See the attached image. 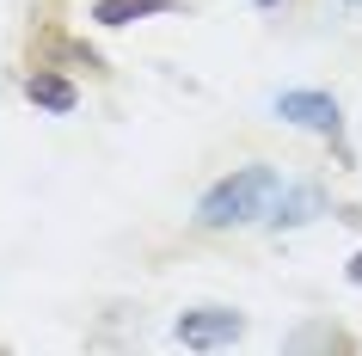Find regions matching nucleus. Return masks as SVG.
Returning a JSON list of instances; mask_svg holds the SVG:
<instances>
[{
    "label": "nucleus",
    "instance_id": "obj_3",
    "mask_svg": "<svg viewBox=\"0 0 362 356\" xmlns=\"http://www.w3.org/2000/svg\"><path fill=\"white\" fill-rule=\"evenodd\" d=\"M31 68H56V74H74V68H86V74H98V56L86 50V43H74L62 25H43L37 38H31Z\"/></svg>",
    "mask_w": 362,
    "mask_h": 356
},
{
    "label": "nucleus",
    "instance_id": "obj_8",
    "mask_svg": "<svg viewBox=\"0 0 362 356\" xmlns=\"http://www.w3.org/2000/svg\"><path fill=\"white\" fill-rule=\"evenodd\" d=\"M288 350H356V338L338 332V326H307V332L288 338Z\"/></svg>",
    "mask_w": 362,
    "mask_h": 356
},
{
    "label": "nucleus",
    "instance_id": "obj_10",
    "mask_svg": "<svg viewBox=\"0 0 362 356\" xmlns=\"http://www.w3.org/2000/svg\"><path fill=\"white\" fill-rule=\"evenodd\" d=\"M258 6H283V0H258Z\"/></svg>",
    "mask_w": 362,
    "mask_h": 356
},
{
    "label": "nucleus",
    "instance_id": "obj_7",
    "mask_svg": "<svg viewBox=\"0 0 362 356\" xmlns=\"http://www.w3.org/2000/svg\"><path fill=\"white\" fill-rule=\"evenodd\" d=\"M166 6H178V0H98L93 19H98V25H135V19H153V13H166Z\"/></svg>",
    "mask_w": 362,
    "mask_h": 356
},
{
    "label": "nucleus",
    "instance_id": "obj_11",
    "mask_svg": "<svg viewBox=\"0 0 362 356\" xmlns=\"http://www.w3.org/2000/svg\"><path fill=\"white\" fill-rule=\"evenodd\" d=\"M350 6H362V0H350Z\"/></svg>",
    "mask_w": 362,
    "mask_h": 356
},
{
    "label": "nucleus",
    "instance_id": "obj_2",
    "mask_svg": "<svg viewBox=\"0 0 362 356\" xmlns=\"http://www.w3.org/2000/svg\"><path fill=\"white\" fill-rule=\"evenodd\" d=\"M178 344H191V350H221L233 338L246 332V319L233 314V307H191V314H178Z\"/></svg>",
    "mask_w": 362,
    "mask_h": 356
},
{
    "label": "nucleus",
    "instance_id": "obj_6",
    "mask_svg": "<svg viewBox=\"0 0 362 356\" xmlns=\"http://www.w3.org/2000/svg\"><path fill=\"white\" fill-rule=\"evenodd\" d=\"M313 209H325V197H320V190H313V185H295V190H283V185H276V197H270V209H264V215H270V222H276V227H295V222H313Z\"/></svg>",
    "mask_w": 362,
    "mask_h": 356
},
{
    "label": "nucleus",
    "instance_id": "obj_1",
    "mask_svg": "<svg viewBox=\"0 0 362 356\" xmlns=\"http://www.w3.org/2000/svg\"><path fill=\"white\" fill-rule=\"evenodd\" d=\"M276 172L270 166H240L233 178H221V185L203 197V209H197V222L203 227H246V222H258L270 209V197H276Z\"/></svg>",
    "mask_w": 362,
    "mask_h": 356
},
{
    "label": "nucleus",
    "instance_id": "obj_9",
    "mask_svg": "<svg viewBox=\"0 0 362 356\" xmlns=\"http://www.w3.org/2000/svg\"><path fill=\"white\" fill-rule=\"evenodd\" d=\"M350 282H362V252H356V258H350Z\"/></svg>",
    "mask_w": 362,
    "mask_h": 356
},
{
    "label": "nucleus",
    "instance_id": "obj_4",
    "mask_svg": "<svg viewBox=\"0 0 362 356\" xmlns=\"http://www.w3.org/2000/svg\"><path fill=\"white\" fill-rule=\"evenodd\" d=\"M276 117L301 123V130H320V135H338V98L332 93H283Z\"/></svg>",
    "mask_w": 362,
    "mask_h": 356
},
{
    "label": "nucleus",
    "instance_id": "obj_5",
    "mask_svg": "<svg viewBox=\"0 0 362 356\" xmlns=\"http://www.w3.org/2000/svg\"><path fill=\"white\" fill-rule=\"evenodd\" d=\"M25 98H31V105H43V111H74V105H80L74 80L56 74V68H31V80H25Z\"/></svg>",
    "mask_w": 362,
    "mask_h": 356
}]
</instances>
